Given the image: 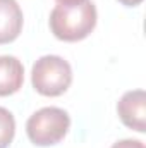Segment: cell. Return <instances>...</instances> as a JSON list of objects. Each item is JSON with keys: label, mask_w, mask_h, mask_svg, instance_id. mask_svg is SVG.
Returning <instances> with one entry per match:
<instances>
[{"label": "cell", "mask_w": 146, "mask_h": 148, "mask_svg": "<svg viewBox=\"0 0 146 148\" xmlns=\"http://www.w3.org/2000/svg\"><path fill=\"white\" fill-rule=\"evenodd\" d=\"M59 3H62V5H71V3H81V2H84V0H57Z\"/></svg>", "instance_id": "obj_10"}, {"label": "cell", "mask_w": 146, "mask_h": 148, "mask_svg": "<svg viewBox=\"0 0 146 148\" xmlns=\"http://www.w3.org/2000/svg\"><path fill=\"white\" fill-rule=\"evenodd\" d=\"M117 112L120 121L138 131L145 133L146 131V93L145 90H132L124 93V97L117 103Z\"/></svg>", "instance_id": "obj_4"}, {"label": "cell", "mask_w": 146, "mask_h": 148, "mask_svg": "<svg viewBox=\"0 0 146 148\" xmlns=\"http://www.w3.org/2000/svg\"><path fill=\"white\" fill-rule=\"evenodd\" d=\"M71 117L64 109L45 107L36 110L26 122V133L31 143L38 147L57 145L67 134Z\"/></svg>", "instance_id": "obj_3"}, {"label": "cell", "mask_w": 146, "mask_h": 148, "mask_svg": "<svg viewBox=\"0 0 146 148\" xmlns=\"http://www.w3.org/2000/svg\"><path fill=\"white\" fill-rule=\"evenodd\" d=\"M23 29V10L16 0H0V45L10 43Z\"/></svg>", "instance_id": "obj_5"}, {"label": "cell", "mask_w": 146, "mask_h": 148, "mask_svg": "<svg viewBox=\"0 0 146 148\" xmlns=\"http://www.w3.org/2000/svg\"><path fill=\"white\" fill-rule=\"evenodd\" d=\"M14 133H16L14 115L7 109L0 107V148H7L12 143Z\"/></svg>", "instance_id": "obj_7"}, {"label": "cell", "mask_w": 146, "mask_h": 148, "mask_svg": "<svg viewBox=\"0 0 146 148\" xmlns=\"http://www.w3.org/2000/svg\"><path fill=\"white\" fill-rule=\"evenodd\" d=\"M24 81V67L12 55H0V97L19 91Z\"/></svg>", "instance_id": "obj_6"}, {"label": "cell", "mask_w": 146, "mask_h": 148, "mask_svg": "<svg viewBox=\"0 0 146 148\" xmlns=\"http://www.w3.org/2000/svg\"><path fill=\"white\" fill-rule=\"evenodd\" d=\"M33 88L40 95L45 97H59L72 83V69L67 60L59 55H45L40 57L31 71Z\"/></svg>", "instance_id": "obj_2"}, {"label": "cell", "mask_w": 146, "mask_h": 148, "mask_svg": "<svg viewBox=\"0 0 146 148\" xmlns=\"http://www.w3.org/2000/svg\"><path fill=\"white\" fill-rule=\"evenodd\" d=\"M122 5H126V7H136V5H139L143 0H119Z\"/></svg>", "instance_id": "obj_9"}, {"label": "cell", "mask_w": 146, "mask_h": 148, "mask_svg": "<svg viewBox=\"0 0 146 148\" xmlns=\"http://www.w3.org/2000/svg\"><path fill=\"white\" fill-rule=\"evenodd\" d=\"M96 26V7L93 2L55 5L50 14V29L62 41L84 40Z\"/></svg>", "instance_id": "obj_1"}, {"label": "cell", "mask_w": 146, "mask_h": 148, "mask_svg": "<svg viewBox=\"0 0 146 148\" xmlns=\"http://www.w3.org/2000/svg\"><path fill=\"white\" fill-rule=\"evenodd\" d=\"M112 148H145V143L139 140H120L113 143Z\"/></svg>", "instance_id": "obj_8"}]
</instances>
